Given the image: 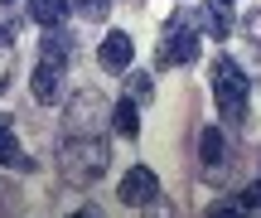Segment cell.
<instances>
[{"mask_svg":"<svg viewBox=\"0 0 261 218\" xmlns=\"http://www.w3.org/2000/svg\"><path fill=\"white\" fill-rule=\"evenodd\" d=\"M58 165H63V180L68 184L87 189V184H97L107 175V165H112V146H107L102 136H68Z\"/></svg>","mask_w":261,"mask_h":218,"instance_id":"6da1fadb","label":"cell"},{"mask_svg":"<svg viewBox=\"0 0 261 218\" xmlns=\"http://www.w3.org/2000/svg\"><path fill=\"white\" fill-rule=\"evenodd\" d=\"M247 68L237 63V58H218L213 63V97H218V112H223V122H247Z\"/></svg>","mask_w":261,"mask_h":218,"instance_id":"7a4b0ae2","label":"cell"},{"mask_svg":"<svg viewBox=\"0 0 261 218\" xmlns=\"http://www.w3.org/2000/svg\"><path fill=\"white\" fill-rule=\"evenodd\" d=\"M184 63H198V25L189 15H174L160 39V68H184Z\"/></svg>","mask_w":261,"mask_h":218,"instance_id":"3957f363","label":"cell"},{"mask_svg":"<svg viewBox=\"0 0 261 218\" xmlns=\"http://www.w3.org/2000/svg\"><path fill=\"white\" fill-rule=\"evenodd\" d=\"M107 122V97L97 92H77L63 112V131L68 136H97V126Z\"/></svg>","mask_w":261,"mask_h":218,"instance_id":"277c9868","label":"cell"},{"mask_svg":"<svg viewBox=\"0 0 261 218\" xmlns=\"http://www.w3.org/2000/svg\"><path fill=\"white\" fill-rule=\"evenodd\" d=\"M116 194H121V204H130V209H150L160 199V180H155L150 165H130L121 175V184H116Z\"/></svg>","mask_w":261,"mask_h":218,"instance_id":"5b68a950","label":"cell"},{"mask_svg":"<svg viewBox=\"0 0 261 218\" xmlns=\"http://www.w3.org/2000/svg\"><path fill=\"white\" fill-rule=\"evenodd\" d=\"M130 58H136V44H130V34H121V29H112L102 39V49H97V63L107 73H130Z\"/></svg>","mask_w":261,"mask_h":218,"instance_id":"8992f818","label":"cell"},{"mask_svg":"<svg viewBox=\"0 0 261 218\" xmlns=\"http://www.w3.org/2000/svg\"><path fill=\"white\" fill-rule=\"evenodd\" d=\"M29 87H34L39 102H54L58 87H63V63H54V58H39V68H34V78H29Z\"/></svg>","mask_w":261,"mask_h":218,"instance_id":"52a82bcc","label":"cell"},{"mask_svg":"<svg viewBox=\"0 0 261 218\" xmlns=\"http://www.w3.org/2000/svg\"><path fill=\"white\" fill-rule=\"evenodd\" d=\"M198 29H203L208 39H227L232 34V15H227L223 0H208V5L198 10Z\"/></svg>","mask_w":261,"mask_h":218,"instance_id":"ba28073f","label":"cell"},{"mask_svg":"<svg viewBox=\"0 0 261 218\" xmlns=\"http://www.w3.org/2000/svg\"><path fill=\"white\" fill-rule=\"evenodd\" d=\"M29 19L44 29H58L68 19V0H29Z\"/></svg>","mask_w":261,"mask_h":218,"instance_id":"9c48e42d","label":"cell"},{"mask_svg":"<svg viewBox=\"0 0 261 218\" xmlns=\"http://www.w3.org/2000/svg\"><path fill=\"white\" fill-rule=\"evenodd\" d=\"M0 165H24V170H29V160H24V155H19V141H15V126H10L5 116H0Z\"/></svg>","mask_w":261,"mask_h":218,"instance_id":"30bf717a","label":"cell"},{"mask_svg":"<svg viewBox=\"0 0 261 218\" xmlns=\"http://www.w3.org/2000/svg\"><path fill=\"white\" fill-rule=\"evenodd\" d=\"M112 126H116V136H136L140 131V112H136V102H116V112H112Z\"/></svg>","mask_w":261,"mask_h":218,"instance_id":"8fae6325","label":"cell"},{"mask_svg":"<svg viewBox=\"0 0 261 218\" xmlns=\"http://www.w3.org/2000/svg\"><path fill=\"white\" fill-rule=\"evenodd\" d=\"M198 155H203V165H218L227 155V146H223V131H203L198 136Z\"/></svg>","mask_w":261,"mask_h":218,"instance_id":"7c38bea8","label":"cell"},{"mask_svg":"<svg viewBox=\"0 0 261 218\" xmlns=\"http://www.w3.org/2000/svg\"><path fill=\"white\" fill-rule=\"evenodd\" d=\"M126 97H136V102H150V97H155V83H150V73H136V68H130V73H126Z\"/></svg>","mask_w":261,"mask_h":218,"instance_id":"4fadbf2b","label":"cell"},{"mask_svg":"<svg viewBox=\"0 0 261 218\" xmlns=\"http://www.w3.org/2000/svg\"><path fill=\"white\" fill-rule=\"evenodd\" d=\"M73 10H77L83 19H102V15H107V0H73Z\"/></svg>","mask_w":261,"mask_h":218,"instance_id":"5bb4252c","label":"cell"},{"mask_svg":"<svg viewBox=\"0 0 261 218\" xmlns=\"http://www.w3.org/2000/svg\"><path fill=\"white\" fill-rule=\"evenodd\" d=\"M208 218H247L237 204H218V209H208Z\"/></svg>","mask_w":261,"mask_h":218,"instance_id":"9a60e30c","label":"cell"},{"mask_svg":"<svg viewBox=\"0 0 261 218\" xmlns=\"http://www.w3.org/2000/svg\"><path fill=\"white\" fill-rule=\"evenodd\" d=\"M5 83H10V44L0 39V87H5Z\"/></svg>","mask_w":261,"mask_h":218,"instance_id":"2e32d148","label":"cell"},{"mask_svg":"<svg viewBox=\"0 0 261 218\" xmlns=\"http://www.w3.org/2000/svg\"><path fill=\"white\" fill-rule=\"evenodd\" d=\"M247 34L261 44V10H252V15H247Z\"/></svg>","mask_w":261,"mask_h":218,"instance_id":"e0dca14e","label":"cell"},{"mask_svg":"<svg viewBox=\"0 0 261 218\" xmlns=\"http://www.w3.org/2000/svg\"><path fill=\"white\" fill-rule=\"evenodd\" d=\"M73 218H102V213H97V209H77Z\"/></svg>","mask_w":261,"mask_h":218,"instance_id":"ac0fdd59","label":"cell"},{"mask_svg":"<svg viewBox=\"0 0 261 218\" xmlns=\"http://www.w3.org/2000/svg\"><path fill=\"white\" fill-rule=\"evenodd\" d=\"M0 5H15V0H0Z\"/></svg>","mask_w":261,"mask_h":218,"instance_id":"d6986e66","label":"cell"},{"mask_svg":"<svg viewBox=\"0 0 261 218\" xmlns=\"http://www.w3.org/2000/svg\"><path fill=\"white\" fill-rule=\"evenodd\" d=\"M150 218H165V213H150Z\"/></svg>","mask_w":261,"mask_h":218,"instance_id":"ffe728a7","label":"cell"},{"mask_svg":"<svg viewBox=\"0 0 261 218\" xmlns=\"http://www.w3.org/2000/svg\"><path fill=\"white\" fill-rule=\"evenodd\" d=\"M223 5H227V0H223Z\"/></svg>","mask_w":261,"mask_h":218,"instance_id":"44dd1931","label":"cell"}]
</instances>
